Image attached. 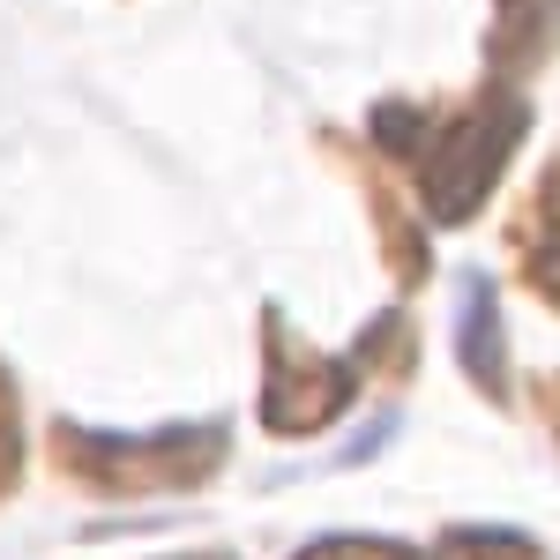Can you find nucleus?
Listing matches in <instances>:
<instances>
[{
  "instance_id": "1",
  "label": "nucleus",
  "mask_w": 560,
  "mask_h": 560,
  "mask_svg": "<svg viewBox=\"0 0 560 560\" xmlns=\"http://www.w3.org/2000/svg\"><path fill=\"white\" fill-rule=\"evenodd\" d=\"M530 135V97L516 83H486L464 97V105H419V97H382L366 113V142L382 150L396 173L419 187V210L427 224L456 232L471 224L493 187L509 173V158Z\"/></svg>"
},
{
  "instance_id": "2",
  "label": "nucleus",
  "mask_w": 560,
  "mask_h": 560,
  "mask_svg": "<svg viewBox=\"0 0 560 560\" xmlns=\"http://www.w3.org/2000/svg\"><path fill=\"white\" fill-rule=\"evenodd\" d=\"M232 456L224 419H187V427H150V433H105L52 419V471L83 493L105 501H150V493H195L210 486Z\"/></svg>"
},
{
  "instance_id": "3",
  "label": "nucleus",
  "mask_w": 560,
  "mask_h": 560,
  "mask_svg": "<svg viewBox=\"0 0 560 560\" xmlns=\"http://www.w3.org/2000/svg\"><path fill=\"white\" fill-rule=\"evenodd\" d=\"M366 388V359L345 351H314L306 337H292V322L277 306H261V427L277 441H306V433L337 427Z\"/></svg>"
},
{
  "instance_id": "4",
  "label": "nucleus",
  "mask_w": 560,
  "mask_h": 560,
  "mask_svg": "<svg viewBox=\"0 0 560 560\" xmlns=\"http://www.w3.org/2000/svg\"><path fill=\"white\" fill-rule=\"evenodd\" d=\"M456 366L486 404H509V329L486 269H456Z\"/></svg>"
},
{
  "instance_id": "5",
  "label": "nucleus",
  "mask_w": 560,
  "mask_h": 560,
  "mask_svg": "<svg viewBox=\"0 0 560 560\" xmlns=\"http://www.w3.org/2000/svg\"><path fill=\"white\" fill-rule=\"evenodd\" d=\"M509 261H516L523 284L560 314V150L538 165V187L509 217Z\"/></svg>"
},
{
  "instance_id": "6",
  "label": "nucleus",
  "mask_w": 560,
  "mask_h": 560,
  "mask_svg": "<svg viewBox=\"0 0 560 560\" xmlns=\"http://www.w3.org/2000/svg\"><path fill=\"white\" fill-rule=\"evenodd\" d=\"M560 45V0H493L486 23V75L493 83H530Z\"/></svg>"
},
{
  "instance_id": "7",
  "label": "nucleus",
  "mask_w": 560,
  "mask_h": 560,
  "mask_svg": "<svg viewBox=\"0 0 560 560\" xmlns=\"http://www.w3.org/2000/svg\"><path fill=\"white\" fill-rule=\"evenodd\" d=\"M351 173H359V195H366V210H374V232H382L388 247V269H396V284L411 292V284H427V232L404 217V202H396V187H388L366 158H351Z\"/></svg>"
},
{
  "instance_id": "8",
  "label": "nucleus",
  "mask_w": 560,
  "mask_h": 560,
  "mask_svg": "<svg viewBox=\"0 0 560 560\" xmlns=\"http://www.w3.org/2000/svg\"><path fill=\"white\" fill-rule=\"evenodd\" d=\"M441 560H546V546L516 523H456L441 530Z\"/></svg>"
},
{
  "instance_id": "9",
  "label": "nucleus",
  "mask_w": 560,
  "mask_h": 560,
  "mask_svg": "<svg viewBox=\"0 0 560 560\" xmlns=\"http://www.w3.org/2000/svg\"><path fill=\"white\" fill-rule=\"evenodd\" d=\"M292 560H441L427 546H404V538H359V530H337V538H314Z\"/></svg>"
},
{
  "instance_id": "10",
  "label": "nucleus",
  "mask_w": 560,
  "mask_h": 560,
  "mask_svg": "<svg viewBox=\"0 0 560 560\" xmlns=\"http://www.w3.org/2000/svg\"><path fill=\"white\" fill-rule=\"evenodd\" d=\"M15 478H23V411H15V382L0 366V501L15 493Z\"/></svg>"
},
{
  "instance_id": "11",
  "label": "nucleus",
  "mask_w": 560,
  "mask_h": 560,
  "mask_svg": "<svg viewBox=\"0 0 560 560\" xmlns=\"http://www.w3.org/2000/svg\"><path fill=\"white\" fill-rule=\"evenodd\" d=\"M530 396H538V419L553 427V441H560V374H538L530 382Z\"/></svg>"
},
{
  "instance_id": "12",
  "label": "nucleus",
  "mask_w": 560,
  "mask_h": 560,
  "mask_svg": "<svg viewBox=\"0 0 560 560\" xmlns=\"http://www.w3.org/2000/svg\"><path fill=\"white\" fill-rule=\"evenodd\" d=\"M173 560H240V553H173Z\"/></svg>"
}]
</instances>
